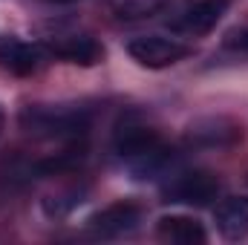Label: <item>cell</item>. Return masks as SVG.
Listing matches in <instances>:
<instances>
[{
  "instance_id": "obj_1",
  "label": "cell",
  "mask_w": 248,
  "mask_h": 245,
  "mask_svg": "<svg viewBox=\"0 0 248 245\" xmlns=\"http://www.w3.org/2000/svg\"><path fill=\"white\" fill-rule=\"evenodd\" d=\"M23 127L35 136L46 138H78L87 133V116L78 110H58V107H29L23 113Z\"/></svg>"
},
{
  "instance_id": "obj_2",
  "label": "cell",
  "mask_w": 248,
  "mask_h": 245,
  "mask_svg": "<svg viewBox=\"0 0 248 245\" xmlns=\"http://www.w3.org/2000/svg\"><path fill=\"white\" fill-rule=\"evenodd\" d=\"M116 150L136 170H153L165 159V147L156 130L150 127H122L116 133Z\"/></svg>"
},
{
  "instance_id": "obj_3",
  "label": "cell",
  "mask_w": 248,
  "mask_h": 245,
  "mask_svg": "<svg viewBox=\"0 0 248 245\" xmlns=\"http://www.w3.org/2000/svg\"><path fill=\"white\" fill-rule=\"evenodd\" d=\"M127 52L133 61H139L147 69H162V66H173L182 58L190 55L185 44L173 41V38H162V35H144V38H133L127 44Z\"/></svg>"
},
{
  "instance_id": "obj_4",
  "label": "cell",
  "mask_w": 248,
  "mask_h": 245,
  "mask_svg": "<svg viewBox=\"0 0 248 245\" xmlns=\"http://www.w3.org/2000/svg\"><path fill=\"white\" fill-rule=\"evenodd\" d=\"M217 193H219V179L208 170H187L165 187V199L182 205H208L217 199Z\"/></svg>"
},
{
  "instance_id": "obj_5",
  "label": "cell",
  "mask_w": 248,
  "mask_h": 245,
  "mask_svg": "<svg viewBox=\"0 0 248 245\" xmlns=\"http://www.w3.org/2000/svg\"><path fill=\"white\" fill-rule=\"evenodd\" d=\"M141 222V211L130 202H116L104 211H98L93 219H90V231L95 237H104V240H113V237H127L139 228Z\"/></svg>"
},
{
  "instance_id": "obj_6",
  "label": "cell",
  "mask_w": 248,
  "mask_h": 245,
  "mask_svg": "<svg viewBox=\"0 0 248 245\" xmlns=\"http://www.w3.org/2000/svg\"><path fill=\"white\" fill-rule=\"evenodd\" d=\"M228 6H231V0H199L193 6H187L170 26L176 32H182V35H205L222 20Z\"/></svg>"
},
{
  "instance_id": "obj_7",
  "label": "cell",
  "mask_w": 248,
  "mask_h": 245,
  "mask_svg": "<svg viewBox=\"0 0 248 245\" xmlns=\"http://www.w3.org/2000/svg\"><path fill=\"white\" fill-rule=\"evenodd\" d=\"M46 49L52 55H58L69 63H81V66H93L104 58V46L90 38V35H66V38H55L46 44Z\"/></svg>"
},
{
  "instance_id": "obj_8",
  "label": "cell",
  "mask_w": 248,
  "mask_h": 245,
  "mask_svg": "<svg viewBox=\"0 0 248 245\" xmlns=\"http://www.w3.org/2000/svg\"><path fill=\"white\" fill-rule=\"evenodd\" d=\"M187 138L199 147H228L243 138V127L228 119H205V122L190 124Z\"/></svg>"
},
{
  "instance_id": "obj_9",
  "label": "cell",
  "mask_w": 248,
  "mask_h": 245,
  "mask_svg": "<svg viewBox=\"0 0 248 245\" xmlns=\"http://www.w3.org/2000/svg\"><path fill=\"white\" fill-rule=\"evenodd\" d=\"M217 228L225 240L237 243L248 237V196H228L217 208Z\"/></svg>"
},
{
  "instance_id": "obj_10",
  "label": "cell",
  "mask_w": 248,
  "mask_h": 245,
  "mask_svg": "<svg viewBox=\"0 0 248 245\" xmlns=\"http://www.w3.org/2000/svg\"><path fill=\"white\" fill-rule=\"evenodd\" d=\"M0 66L15 75H29L41 66V46L17 38H0Z\"/></svg>"
},
{
  "instance_id": "obj_11",
  "label": "cell",
  "mask_w": 248,
  "mask_h": 245,
  "mask_svg": "<svg viewBox=\"0 0 248 245\" xmlns=\"http://www.w3.org/2000/svg\"><path fill=\"white\" fill-rule=\"evenodd\" d=\"M156 231H159L162 240L176 243V245H202L208 240L205 228L196 219H190V216H162Z\"/></svg>"
},
{
  "instance_id": "obj_12",
  "label": "cell",
  "mask_w": 248,
  "mask_h": 245,
  "mask_svg": "<svg viewBox=\"0 0 248 245\" xmlns=\"http://www.w3.org/2000/svg\"><path fill=\"white\" fill-rule=\"evenodd\" d=\"M225 46L234 52H246L248 55V26H237L225 35Z\"/></svg>"
},
{
  "instance_id": "obj_13",
  "label": "cell",
  "mask_w": 248,
  "mask_h": 245,
  "mask_svg": "<svg viewBox=\"0 0 248 245\" xmlns=\"http://www.w3.org/2000/svg\"><path fill=\"white\" fill-rule=\"evenodd\" d=\"M0 133H3V110H0Z\"/></svg>"
}]
</instances>
